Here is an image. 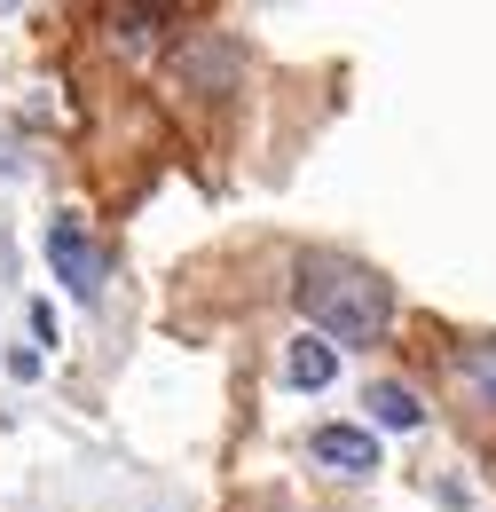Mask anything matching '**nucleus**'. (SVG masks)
Wrapping results in <instances>:
<instances>
[{
	"label": "nucleus",
	"mask_w": 496,
	"mask_h": 512,
	"mask_svg": "<svg viewBox=\"0 0 496 512\" xmlns=\"http://www.w3.org/2000/svg\"><path fill=\"white\" fill-rule=\"evenodd\" d=\"M292 300H300L308 331H323L331 347H371L394 331V284L355 253H300L292 260Z\"/></svg>",
	"instance_id": "1"
},
{
	"label": "nucleus",
	"mask_w": 496,
	"mask_h": 512,
	"mask_svg": "<svg viewBox=\"0 0 496 512\" xmlns=\"http://www.w3.org/2000/svg\"><path fill=\"white\" fill-rule=\"evenodd\" d=\"M48 268H56V284L71 300H103V245L87 237L79 213H56V221H48Z\"/></svg>",
	"instance_id": "2"
},
{
	"label": "nucleus",
	"mask_w": 496,
	"mask_h": 512,
	"mask_svg": "<svg viewBox=\"0 0 496 512\" xmlns=\"http://www.w3.org/2000/svg\"><path fill=\"white\" fill-rule=\"evenodd\" d=\"M308 465H323L331 481H371L378 473V434L371 426H315L308 434Z\"/></svg>",
	"instance_id": "3"
},
{
	"label": "nucleus",
	"mask_w": 496,
	"mask_h": 512,
	"mask_svg": "<svg viewBox=\"0 0 496 512\" xmlns=\"http://www.w3.org/2000/svg\"><path fill=\"white\" fill-rule=\"evenodd\" d=\"M363 426L371 434H418L426 426V402H418V386L410 379H363Z\"/></svg>",
	"instance_id": "4"
},
{
	"label": "nucleus",
	"mask_w": 496,
	"mask_h": 512,
	"mask_svg": "<svg viewBox=\"0 0 496 512\" xmlns=\"http://www.w3.org/2000/svg\"><path fill=\"white\" fill-rule=\"evenodd\" d=\"M331 379H339V347H331L323 331H300V339L284 347V386H292V394H323Z\"/></svg>",
	"instance_id": "5"
},
{
	"label": "nucleus",
	"mask_w": 496,
	"mask_h": 512,
	"mask_svg": "<svg viewBox=\"0 0 496 512\" xmlns=\"http://www.w3.org/2000/svg\"><path fill=\"white\" fill-rule=\"evenodd\" d=\"M457 371H465V394H473L481 410H496V331L465 347V363H457Z\"/></svg>",
	"instance_id": "6"
},
{
	"label": "nucleus",
	"mask_w": 496,
	"mask_h": 512,
	"mask_svg": "<svg viewBox=\"0 0 496 512\" xmlns=\"http://www.w3.org/2000/svg\"><path fill=\"white\" fill-rule=\"evenodd\" d=\"M8 379H40V347H8Z\"/></svg>",
	"instance_id": "7"
},
{
	"label": "nucleus",
	"mask_w": 496,
	"mask_h": 512,
	"mask_svg": "<svg viewBox=\"0 0 496 512\" xmlns=\"http://www.w3.org/2000/svg\"><path fill=\"white\" fill-rule=\"evenodd\" d=\"M32 339H40V347H56V308H48V300H32Z\"/></svg>",
	"instance_id": "8"
}]
</instances>
